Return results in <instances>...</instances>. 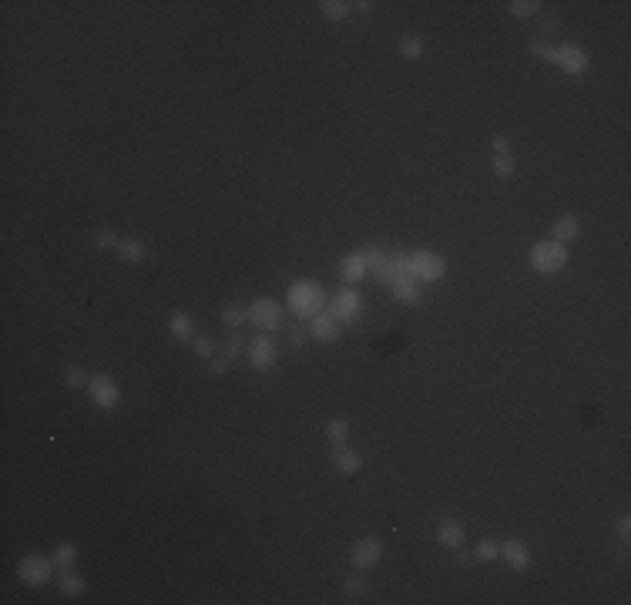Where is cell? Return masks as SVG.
I'll return each instance as SVG.
<instances>
[{"mask_svg":"<svg viewBox=\"0 0 631 605\" xmlns=\"http://www.w3.org/2000/svg\"><path fill=\"white\" fill-rule=\"evenodd\" d=\"M286 303L299 320H312L316 313L326 310V293L316 280H295L289 286V293H286Z\"/></svg>","mask_w":631,"mask_h":605,"instance_id":"obj_1","label":"cell"},{"mask_svg":"<svg viewBox=\"0 0 631 605\" xmlns=\"http://www.w3.org/2000/svg\"><path fill=\"white\" fill-rule=\"evenodd\" d=\"M406 276L416 280L420 286H433L446 276V259L437 256L430 249H416V252H406Z\"/></svg>","mask_w":631,"mask_h":605,"instance_id":"obj_2","label":"cell"},{"mask_svg":"<svg viewBox=\"0 0 631 605\" xmlns=\"http://www.w3.org/2000/svg\"><path fill=\"white\" fill-rule=\"evenodd\" d=\"M531 269L540 273V276H557L564 266H568L571 252L564 242H557V239H544V242H534L531 246Z\"/></svg>","mask_w":631,"mask_h":605,"instance_id":"obj_3","label":"cell"},{"mask_svg":"<svg viewBox=\"0 0 631 605\" xmlns=\"http://www.w3.org/2000/svg\"><path fill=\"white\" fill-rule=\"evenodd\" d=\"M54 572H58L54 559H47V555H41V552H31V555H24V559H20V565H17V578H20L27 589H44L47 582L54 578Z\"/></svg>","mask_w":631,"mask_h":605,"instance_id":"obj_4","label":"cell"},{"mask_svg":"<svg viewBox=\"0 0 631 605\" xmlns=\"http://www.w3.org/2000/svg\"><path fill=\"white\" fill-rule=\"evenodd\" d=\"M557 71H564L571 78H581L591 71V54H587L581 44H561L554 47V61H551Z\"/></svg>","mask_w":631,"mask_h":605,"instance_id":"obj_5","label":"cell"},{"mask_svg":"<svg viewBox=\"0 0 631 605\" xmlns=\"http://www.w3.org/2000/svg\"><path fill=\"white\" fill-rule=\"evenodd\" d=\"M359 306H363V296L356 286H343L333 299H326V313L336 320V323H353L359 316Z\"/></svg>","mask_w":631,"mask_h":605,"instance_id":"obj_6","label":"cell"},{"mask_svg":"<svg viewBox=\"0 0 631 605\" xmlns=\"http://www.w3.org/2000/svg\"><path fill=\"white\" fill-rule=\"evenodd\" d=\"M248 323L255 326V330H279V326L286 323V310H282V303L276 299H269V296H262L255 303H248Z\"/></svg>","mask_w":631,"mask_h":605,"instance_id":"obj_7","label":"cell"},{"mask_svg":"<svg viewBox=\"0 0 631 605\" xmlns=\"http://www.w3.org/2000/svg\"><path fill=\"white\" fill-rule=\"evenodd\" d=\"M246 360H248V367L252 370H259V373H269V370H276V343H272V337L269 333H259V337H252L246 346Z\"/></svg>","mask_w":631,"mask_h":605,"instance_id":"obj_8","label":"cell"},{"mask_svg":"<svg viewBox=\"0 0 631 605\" xmlns=\"http://www.w3.org/2000/svg\"><path fill=\"white\" fill-rule=\"evenodd\" d=\"M88 397H91L94 407L114 410L121 403V387L114 384V377H108V373H94L91 384H88Z\"/></svg>","mask_w":631,"mask_h":605,"instance_id":"obj_9","label":"cell"},{"mask_svg":"<svg viewBox=\"0 0 631 605\" xmlns=\"http://www.w3.org/2000/svg\"><path fill=\"white\" fill-rule=\"evenodd\" d=\"M380 559H383V542H380V538H356V542H353V552H350L353 568L370 572V568L380 565Z\"/></svg>","mask_w":631,"mask_h":605,"instance_id":"obj_10","label":"cell"},{"mask_svg":"<svg viewBox=\"0 0 631 605\" xmlns=\"http://www.w3.org/2000/svg\"><path fill=\"white\" fill-rule=\"evenodd\" d=\"M500 559L507 561L514 572H527L534 555H531V545L524 542V538H504V542H500Z\"/></svg>","mask_w":631,"mask_h":605,"instance_id":"obj_11","label":"cell"},{"mask_svg":"<svg viewBox=\"0 0 631 605\" xmlns=\"http://www.w3.org/2000/svg\"><path fill=\"white\" fill-rule=\"evenodd\" d=\"M306 330H309V337H312L316 343H336L339 333H343V323H336V320L323 310V313H316V316L309 320Z\"/></svg>","mask_w":631,"mask_h":605,"instance_id":"obj_12","label":"cell"},{"mask_svg":"<svg viewBox=\"0 0 631 605\" xmlns=\"http://www.w3.org/2000/svg\"><path fill=\"white\" fill-rule=\"evenodd\" d=\"M339 276L356 286V282H363L370 276V259H366V252L359 249V252H350V256H343V263H339Z\"/></svg>","mask_w":631,"mask_h":605,"instance_id":"obj_13","label":"cell"},{"mask_svg":"<svg viewBox=\"0 0 631 605\" xmlns=\"http://www.w3.org/2000/svg\"><path fill=\"white\" fill-rule=\"evenodd\" d=\"M463 538H467V528H463V521H457V518H444V521L437 525V545L446 548V552L463 548Z\"/></svg>","mask_w":631,"mask_h":605,"instance_id":"obj_14","label":"cell"},{"mask_svg":"<svg viewBox=\"0 0 631 605\" xmlns=\"http://www.w3.org/2000/svg\"><path fill=\"white\" fill-rule=\"evenodd\" d=\"M373 276L380 282H386V286L403 280V276H406V252H386V259L373 269Z\"/></svg>","mask_w":631,"mask_h":605,"instance_id":"obj_15","label":"cell"},{"mask_svg":"<svg viewBox=\"0 0 631 605\" xmlns=\"http://www.w3.org/2000/svg\"><path fill=\"white\" fill-rule=\"evenodd\" d=\"M333 467H336V474H343V478H353V474H359V467H363V457H359L353 448H346V444H333Z\"/></svg>","mask_w":631,"mask_h":605,"instance_id":"obj_16","label":"cell"},{"mask_svg":"<svg viewBox=\"0 0 631 605\" xmlns=\"http://www.w3.org/2000/svg\"><path fill=\"white\" fill-rule=\"evenodd\" d=\"M581 233H585V222L574 216V212H568V216H561L554 222V229H551V239H557V242H574V239H581Z\"/></svg>","mask_w":631,"mask_h":605,"instance_id":"obj_17","label":"cell"},{"mask_svg":"<svg viewBox=\"0 0 631 605\" xmlns=\"http://www.w3.org/2000/svg\"><path fill=\"white\" fill-rule=\"evenodd\" d=\"M168 333H171V340H178V343H192L195 340V320H192V313L185 310H175L168 316Z\"/></svg>","mask_w":631,"mask_h":605,"instance_id":"obj_18","label":"cell"},{"mask_svg":"<svg viewBox=\"0 0 631 605\" xmlns=\"http://www.w3.org/2000/svg\"><path fill=\"white\" fill-rule=\"evenodd\" d=\"M114 256L121 259V263H131V266H138L148 259V246L141 242V239H121L118 242V249H114Z\"/></svg>","mask_w":631,"mask_h":605,"instance_id":"obj_19","label":"cell"},{"mask_svg":"<svg viewBox=\"0 0 631 605\" xmlns=\"http://www.w3.org/2000/svg\"><path fill=\"white\" fill-rule=\"evenodd\" d=\"M420 282L416 280H410V276H403V280H397V282H390V293H393V299L397 303H416L420 299Z\"/></svg>","mask_w":631,"mask_h":605,"instance_id":"obj_20","label":"cell"},{"mask_svg":"<svg viewBox=\"0 0 631 605\" xmlns=\"http://www.w3.org/2000/svg\"><path fill=\"white\" fill-rule=\"evenodd\" d=\"M77 545L71 542H58L54 545V552H51V559H54V565H58V572H67V568H74L77 565Z\"/></svg>","mask_w":631,"mask_h":605,"instance_id":"obj_21","label":"cell"},{"mask_svg":"<svg viewBox=\"0 0 631 605\" xmlns=\"http://www.w3.org/2000/svg\"><path fill=\"white\" fill-rule=\"evenodd\" d=\"M540 0H510L507 4V14L514 17V20H531V17H538L540 14Z\"/></svg>","mask_w":631,"mask_h":605,"instance_id":"obj_22","label":"cell"},{"mask_svg":"<svg viewBox=\"0 0 631 605\" xmlns=\"http://www.w3.org/2000/svg\"><path fill=\"white\" fill-rule=\"evenodd\" d=\"M316 7H319V14H323L326 20H346V17L353 14V7H350L346 0H319Z\"/></svg>","mask_w":631,"mask_h":605,"instance_id":"obj_23","label":"cell"},{"mask_svg":"<svg viewBox=\"0 0 631 605\" xmlns=\"http://www.w3.org/2000/svg\"><path fill=\"white\" fill-rule=\"evenodd\" d=\"M242 323H248V313L242 310V306H235V303H229V306H222V326H225L229 333H235V330H242Z\"/></svg>","mask_w":631,"mask_h":605,"instance_id":"obj_24","label":"cell"},{"mask_svg":"<svg viewBox=\"0 0 631 605\" xmlns=\"http://www.w3.org/2000/svg\"><path fill=\"white\" fill-rule=\"evenodd\" d=\"M61 592L64 595H84V592H88V582H84V578H81V575L74 572V568H67V572H61Z\"/></svg>","mask_w":631,"mask_h":605,"instance_id":"obj_25","label":"cell"},{"mask_svg":"<svg viewBox=\"0 0 631 605\" xmlns=\"http://www.w3.org/2000/svg\"><path fill=\"white\" fill-rule=\"evenodd\" d=\"M366 589H370V582H366V575L359 572V568H356L353 575H346V578H343V592H346L350 599H359Z\"/></svg>","mask_w":631,"mask_h":605,"instance_id":"obj_26","label":"cell"},{"mask_svg":"<svg viewBox=\"0 0 631 605\" xmlns=\"http://www.w3.org/2000/svg\"><path fill=\"white\" fill-rule=\"evenodd\" d=\"M326 437H329V444H346V437H350V420L333 417L329 424H326Z\"/></svg>","mask_w":631,"mask_h":605,"instance_id":"obj_27","label":"cell"},{"mask_svg":"<svg viewBox=\"0 0 631 605\" xmlns=\"http://www.w3.org/2000/svg\"><path fill=\"white\" fill-rule=\"evenodd\" d=\"M491 171L497 175V178H510V175L517 171V158L510 155V152H504V155H493Z\"/></svg>","mask_w":631,"mask_h":605,"instance_id":"obj_28","label":"cell"},{"mask_svg":"<svg viewBox=\"0 0 631 605\" xmlns=\"http://www.w3.org/2000/svg\"><path fill=\"white\" fill-rule=\"evenodd\" d=\"M474 559L477 561H497L500 559V542H493V538H480L474 545Z\"/></svg>","mask_w":631,"mask_h":605,"instance_id":"obj_29","label":"cell"},{"mask_svg":"<svg viewBox=\"0 0 631 605\" xmlns=\"http://www.w3.org/2000/svg\"><path fill=\"white\" fill-rule=\"evenodd\" d=\"M248 343L242 340V337H239V330H235V333H229V337H225V343H222V350H218V353H222V357H229L232 363H235V360L242 357V350H246Z\"/></svg>","mask_w":631,"mask_h":605,"instance_id":"obj_30","label":"cell"},{"mask_svg":"<svg viewBox=\"0 0 631 605\" xmlns=\"http://www.w3.org/2000/svg\"><path fill=\"white\" fill-rule=\"evenodd\" d=\"M400 58H406V61H420L423 58V41L416 34H406L400 41Z\"/></svg>","mask_w":631,"mask_h":605,"instance_id":"obj_31","label":"cell"},{"mask_svg":"<svg viewBox=\"0 0 631 605\" xmlns=\"http://www.w3.org/2000/svg\"><path fill=\"white\" fill-rule=\"evenodd\" d=\"M64 384L71 390H81V387H88L91 384V373L84 370V367H67V373H64Z\"/></svg>","mask_w":631,"mask_h":605,"instance_id":"obj_32","label":"cell"},{"mask_svg":"<svg viewBox=\"0 0 631 605\" xmlns=\"http://www.w3.org/2000/svg\"><path fill=\"white\" fill-rule=\"evenodd\" d=\"M118 242H121V235L114 233V229H101V233L94 235V246L101 249V252H114Z\"/></svg>","mask_w":631,"mask_h":605,"instance_id":"obj_33","label":"cell"},{"mask_svg":"<svg viewBox=\"0 0 631 605\" xmlns=\"http://www.w3.org/2000/svg\"><path fill=\"white\" fill-rule=\"evenodd\" d=\"M527 51H531V54H534V58H540V61H554V44H551V41H544V37H538V41H531V44H527Z\"/></svg>","mask_w":631,"mask_h":605,"instance_id":"obj_34","label":"cell"},{"mask_svg":"<svg viewBox=\"0 0 631 605\" xmlns=\"http://www.w3.org/2000/svg\"><path fill=\"white\" fill-rule=\"evenodd\" d=\"M192 350H195V357H201V360L215 357V343L205 340V337H195V340H192Z\"/></svg>","mask_w":631,"mask_h":605,"instance_id":"obj_35","label":"cell"},{"mask_svg":"<svg viewBox=\"0 0 631 605\" xmlns=\"http://www.w3.org/2000/svg\"><path fill=\"white\" fill-rule=\"evenodd\" d=\"M229 367H232V360L222 357V353H215V357L208 360V373H212V377H225V373H229Z\"/></svg>","mask_w":631,"mask_h":605,"instance_id":"obj_36","label":"cell"},{"mask_svg":"<svg viewBox=\"0 0 631 605\" xmlns=\"http://www.w3.org/2000/svg\"><path fill=\"white\" fill-rule=\"evenodd\" d=\"M554 31H561V17H544V24H540V37L547 41V37H554Z\"/></svg>","mask_w":631,"mask_h":605,"instance_id":"obj_37","label":"cell"},{"mask_svg":"<svg viewBox=\"0 0 631 605\" xmlns=\"http://www.w3.org/2000/svg\"><path fill=\"white\" fill-rule=\"evenodd\" d=\"M615 531H618V538H621V545H628V538H631V518H628V514H621V518H618Z\"/></svg>","mask_w":631,"mask_h":605,"instance_id":"obj_38","label":"cell"},{"mask_svg":"<svg viewBox=\"0 0 631 605\" xmlns=\"http://www.w3.org/2000/svg\"><path fill=\"white\" fill-rule=\"evenodd\" d=\"M306 340H309V330H306V326H295L293 333H289V343H293V346H306Z\"/></svg>","mask_w":631,"mask_h":605,"instance_id":"obj_39","label":"cell"},{"mask_svg":"<svg viewBox=\"0 0 631 605\" xmlns=\"http://www.w3.org/2000/svg\"><path fill=\"white\" fill-rule=\"evenodd\" d=\"M504 152H510L507 135H493V155H504Z\"/></svg>","mask_w":631,"mask_h":605,"instance_id":"obj_40","label":"cell"},{"mask_svg":"<svg viewBox=\"0 0 631 605\" xmlns=\"http://www.w3.org/2000/svg\"><path fill=\"white\" fill-rule=\"evenodd\" d=\"M350 7H353L356 14H373V11H376V4H373V0H356V4H350Z\"/></svg>","mask_w":631,"mask_h":605,"instance_id":"obj_41","label":"cell"},{"mask_svg":"<svg viewBox=\"0 0 631 605\" xmlns=\"http://www.w3.org/2000/svg\"><path fill=\"white\" fill-rule=\"evenodd\" d=\"M457 561H460V565H474V552H460V548H457Z\"/></svg>","mask_w":631,"mask_h":605,"instance_id":"obj_42","label":"cell"}]
</instances>
